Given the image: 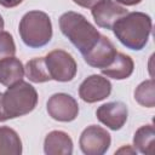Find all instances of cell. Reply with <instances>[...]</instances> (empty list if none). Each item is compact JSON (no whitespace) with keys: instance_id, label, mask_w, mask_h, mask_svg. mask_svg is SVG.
Masks as SVG:
<instances>
[{"instance_id":"cell-7","label":"cell","mask_w":155,"mask_h":155,"mask_svg":"<svg viewBox=\"0 0 155 155\" xmlns=\"http://www.w3.org/2000/svg\"><path fill=\"white\" fill-rule=\"evenodd\" d=\"M47 113L56 121L70 122L78 117L79 104L68 93H54L47 101Z\"/></svg>"},{"instance_id":"cell-19","label":"cell","mask_w":155,"mask_h":155,"mask_svg":"<svg viewBox=\"0 0 155 155\" xmlns=\"http://www.w3.org/2000/svg\"><path fill=\"white\" fill-rule=\"evenodd\" d=\"M16 53V45L12 35L8 31L0 30V61L12 57Z\"/></svg>"},{"instance_id":"cell-5","label":"cell","mask_w":155,"mask_h":155,"mask_svg":"<svg viewBox=\"0 0 155 155\" xmlns=\"http://www.w3.org/2000/svg\"><path fill=\"white\" fill-rule=\"evenodd\" d=\"M45 64L51 80L59 82L71 81L78 71V64L73 56L64 50H53L46 54Z\"/></svg>"},{"instance_id":"cell-4","label":"cell","mask_w":155,"mask_h":155,"mask_svg":"<svg viewBox=\"0 0 155 155\" xmlns=\"http://www.w3.org/2000/svg\"><path fill=\"white\" fill-rule=\"evenodd\" d=\"M38 92L23 80L8 86L2 93V107L7 119H15L33 111L38 104Z\"/></svg>"},{"instance_id":"cell-13","label":"cell","mask_w":155,"mask_h":155,"mask_svg":"<svg viewBox=\"0 0 155 155\" xmlns=\"http://www.w3.org/2000/svg\"><path fill=\"white\" fill-rule=\"evenodd\" d=\"M133 69H134L133 59L125 53L117 52L113 62L107 68L101 69V71L107 78H111L115 80H124L132 75Z\"/></svg>"},{"instance_id":"cell-23","label":"cell","mask_w":155,"mask_h":155,"mask_svg":"<svg viewBox=\"0 0 155 155\" xmlns=\"http://www.w3.org/2000/svg\"><path fill=\"white\" fill-rule=\"evenodd\" d=\"M6 120H8V119H7V116H6L5 111H4V107H2V93L0 92V122L6 121Z\"/></svg>"},{"instance_id":"cell-6","label":"cell","mask_w":155,"mask_h":155,"mask_svg":"<svg viewBox=\"0 0 155 155\" xmlns=\"http://www.w3.org/2000/svg\"><path fill=\"white\" fill-rule=\"evenodd\" d=\"M111 143L109 132L97 125L87 126L79 139L80 149L86 155H103L108 151Z\"/></svg>"},{"instance_id":"cell-25","label":"cell","mask_w":155,"mask_h":155,"mask_svg":"<svg viewBox=\"0 0 155 155\" xmlns=\"http://www.w3.org/2000/svg\"><path fill=\"white\" fill-rule=\"evenodd\" d=\"M4 25H5V23H4V19H2V17H1V15H0V30L4 29Z\"/></svg>"},{"instance_id":"cell-11","label":"cell","mask_w":155,"mask_h":155,"mask_svg":"<svg viewBox=\"0 0 155 155\" xmlns=\"http://www.w3.org/2000/svg\"><path fill=\"white\" fill-rule=\"evenodd\" d=\"M116 53L117 51L114 44L107 36L101 35L96 46L92 50H90L86 54H84L82 57L88 65L93 68L103 69V68H107L113 62Z\"/></svg>"},{"instance_id":"cell-2","label":"cell","mask_w":155,"mask_h":155,"mask_svg":"<svg viewBox=\"0 0 155 155\" xmlns=\"http://www.w3.org/2000/svg\"><path fill=\"white\" fill-rule=\"evenodd\" d=\"M59 28L82 56L96 46L102 35L84 15L74 11H68L59 17Z\"/></svg>"},{"instance_id":"cell-18","label":"cell","mask_w":155,"mask_h":155,"mask_svg":"<svg viewBox=\"0 0 155 155\" xmlns=\"http://www.w3.org/2000/svg\"><path fill=\"white\" fill-rule=\"evenodd\" d=\"M154 87L155 86H154L153 79L140 82L134 91V99L137 101V103L147 108H154L155 105V88Z\"/></svg>"},{"instance_id":"cell-16","label":"cell","mask_w":155,"mask_h":155,"mask_svg":"<svg viewBox=\"0 0 155 155\" xmlns=\"http://www.w3.org/2000/svg\"><path fill=\"white\" fill-rule=\"evenodd\" d=\"M154 139H155L154 126L151 124L140 126L134 133L133 147L136 150H138L142 154H153L154 153Z\"/></svg>"},{"instance_id":"cell-9","label":"cell","mask_w":155,"mask_h":155,"mask_svg":"<svg viewBox=\"0 0 155 155\" xmlns=\"http://www.w3.org/2000/svg\"><path fill=\"white\" fill-rule=\"evenodd\" d=\"M91 13L98 27L111 29L113 25L127 13V10L113 0H101L91 7Z\"/></svg>"},{"instance_id":"cell-21","label":"cell","mask_w":155,"mask_h":155,"mask_svg":"<svg viewBox=\"0 0 155 155\" xmlns=\"http://www.w3.org/2000/svg\"><path fill=\"white\" fill-rule=\"evenodd\" d=\"M23 0H0V5L4 6V7H7V8H11V7H16L18 6Z\"/></svg>"},{"instance_id":"cell-14","label":"cell","mask_w":155,"mask_h":155,"mask_svg":"<svg viewBox=\"0 0 155 155\" xmlns=\"http://www.w3.org/2000/svg\"><path fill=\"white\" fill-rule=\"evenodd\" d=\"M24 76V67L22 62L15 56L0 61V84L4 86H12L21 81Z\"/></svg>"},{"instance_id":"cell-10","label":"cell","mask_w":155,"mask_h":155,"mask_svg":"<svg viewBox=\"0 0 155 155\" xmlns=\"http://www.w3.org/2000/svg\"><path fill=\"white\" fill-rule=\"evenodd\" d=\"M96 116L99 122L105 125L108 128L117 131L122 128V126L126 124L128 110L126 104H124L122 102H109L102 104L97 109Z\"/></svg>"},{"instance_id":"cell-8","label":"cell","mask_w":155,"mask_h":155,"mask_svg":"<svg viewBox=\"0 0 155 155\" xmlns=\"http://www.w3.org/2000/svg\"><path fill=\"white\" fill-rule=\"evenodd\" d=\"M111 92L110 81L102 75H90L79 87V96L86 103H96L109 97Z\"/></svg>"},{"instance_id":"cell-15","label":"cell","mask_w":155,"mask_h":155,"mask_svg":"<svg viewBox=\"0 0 155 155\" xmlns=\"http://www.w3.org/2000/svg\"><path fill=\"white\" fill-rule=\"evenodd\" d=\"M22 140L18 133L8 127H0V155H21Z\"/></svg>"},{"instance_id":"cell-17","label":"cell","mask_w":155,"mask_h":155,"mask_svg":"<svg viewBox=\"0 0 155 155\" xmlns=\"http://www.w3.org/2000/svg\"><path fill=\"white\" fill-rule=\"evenodd\" d=\"M24 74L31 82H35V84L46 82L51 80L44 57H36L28 61L24 67Z\"/></svg>"},{"instance_id":"cell-24","label":"cell","mask_w":155,"mask_h":155,"mask_svg":"<svg viewBox=\"0 0 155 155\" xmlns=\"http://www.w3.org/2000/svg\"><path fill=\"white\" fill-rule=\"evenodd\" d=\"M121 151H130V153H136V149H134V150H133V149H131V150H130V149H127V148H125V147H124V148H121L120 150H117V153H121Z\"/></svg>"},{"instance_id":"cell-3","label":"cell","mask_w":155,"mask_h":155,"mask_svg":"<svg viewBox=\"0 0 155 155\" xmlns=\"http://www.w3.org/2000/svg\"><path fill=\"white\" fill-rule=\"evenodd\" d=\"M18 31L22 41L28 47H42L52 39L51 18L42 11H29L22 17Z\"/></svg>"},{"instance_id":"cell-20","label":"cell","mask_w":155,"mask_h":155,"mask_svg":"<svg viewBox=\"0 0 155 155\" xmlns=\"http://www.w3.org/2000/svg\"><path fill=\"white\" fill-rule=\"evenodd\" d=\"M76 5L81 6V7H85V8H91L93 5H96L98 1L101 0H73Z\"/></svg>"},{"instance_id":"cell-1","label":"cell","mask_w":155,"mask_h":155,"mask_svg":"<svg viewBox=\"0 0 155 155\" xmlns=\"http://www.w3.org/2000/svg\"><path fill=\"white\" fill-rule=\"evenodd\" d=\"M153 22L144 12H127L111 28L116 39L127 48L140 51L148 44Z\"/></svg>"},{"instance_id":"cell-12","label":"cell","mask_w":155,"mask_h":155,"mask_svg":"<svg viewBox=\"0 0 155 155\" xmlns=\"http://www.w3.org/2000/svg\"><path fill=\"white\" fill-rule=\"evenodd\" d=\"M46 155H70L73 154V140L63 131H51L44 140Z\"/></svg>"},{"instance_id":"cell-22","label":"cell","mask_w":155,"mask_h":155,"mask_svg":"<svg viewBox=\"0 0 155 155\" xmlns=\"http://www.w3.org/2000/svg\"><path fill=\"white\" fill-rule=\"evenodd\" d=\"M142 0H115V2L117 4H122L125 6H134V5H138Z\"/></svg>"}]
</instances>
